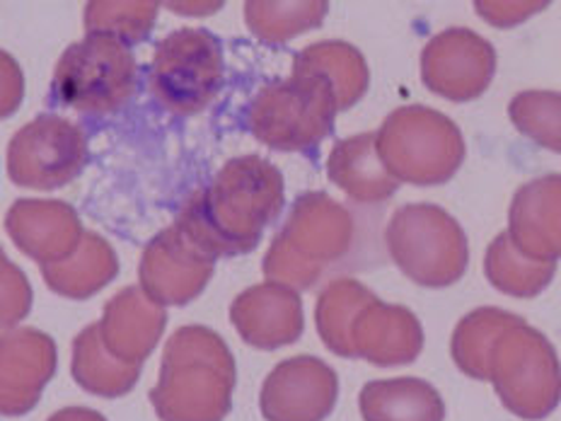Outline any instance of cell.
<instances>
[{"instance_id": "6da1fadb", "label": "cell", "mask_w": 561, "mask_h": 421, "mask_svg": "<svg viewBox=\"0 0 561 421\" xmlns=\"http://www.w3.org/2000/svg\"><path fill=\"white\" fill-rule=\"evenodd\" d=\"M284 204L286 182L274 162L240 156L190 196L174 224L214 260L240 257L260 244Z\"/></svg>"}, {"instance_id": "7a4b0ae2", "label": "cell", "mask_w": 561, "mask_h": 421, "mask_svg": "<svg viewBox=\"0 0 561 421\" xmlns=\"http://www.w3.org/2000/svg\"><path fill=\"white\" fill-rule=\"evenodd\" d=\"M236 383V356L226 339L204 325H186L162 349L150 402L160 421H226Z\"/></svg>"}, {"instance_id": "3957f363", "label": "cell", "mask_w": 561, "mask_h": 421, "mask_svg": "<svg viewBox=\"0 0 561 421\" xmlns=\"http://www.w3.org/2000/svg\"><path fill=\"white\" fill-rule=\"evenodd\" d=\"M356 244L351 210L324 192L300 194L284 228L268 244L262 272L266 281L310 291L342 266Z\"/></svg>"}, {"instance_id": "277c9868", "label": "cell", "mask_w": 561, "mask_h": 421, "mask_svg": "<svg viewBox=\"0 0 561 421\" xmlns=\"http://www.w3.org/2000/svg\"><path fill=\"white\" fill-rule=\"evenodd\" d=\"M376 148L397 182L416 186L446 184L467 156L460 126L424 104L394 110L376 132Z\"/></svg>"}, {"instance_id": "5b68a950", "label": "cell", "mask_w": 561, "mask_h": 421, "mask_svg": "<svg viewBox=\"0 0 561 421\" xmlns=\"http://www.w3.org/2000/svg\"><path fill=\"white\" fill-rule=\"evenodd\" d=\"M486 383L501 405L525 421H540L561 402V361L554 344L518 318L491 346Z\"/></svg>"}, {"instance_id": "8992f818", "label": "cell", "mask_w": 561, "mask_h": 421, "mask_svg": "<svg viewBox=\"0 0 561 421\" xmlns=\"http://www.w3.org/2000/svg\"><path fill=\"white\" fill-rule=\"evenodd\" d=\"M385 244L394 266L424 288L458 284L470 264V242L462 226L436 204L397 208L385 228Z\"/></svg>"}, {"instance_id": "52a82bcc", "label": "cell", "mask_w": 561, "mask_h": 421, "mask_svg": "<svg viewBox=\"0 0 561 421\" xmlns=\"http://www.w3.org/2000/svg\"><path fill=\"white\" fill-rule=\"evenodd\" d=\"M339 104L322 78L294 73L264 86L248 110V126L262 146L302 153L334 132Z\"/></svg>"}, {"instance_id": "ba28073f", "label": "cell", "mask_w": 561, "mask_h": 421, "mask_svg": "<svg viewBox=\"0 0 561 421\" xmlns=\"http://www.w3.org/2000/svg\"><path fill=\"white\" fill-rule=\"evenodd\" d=\"M138 88L136 58L110 34L88 32L58 58L51 78L56 102L80 114H114L134 100Z\"/></svg>"}, {"instance_id": "9c48e42d", "label": "cell", "mask_w": 561, "mask_h": 421, "mask_svg": "<svg viewBox=\"0 0 561 421\" xmlns=\"http://www.w3.org/2000/svg\"><path fill=\"white\" fill-rule=\"evenodd\" d=\"M226 80L224 44L214 32L184 27L156 46L148 86L162 110L196 116L218 98Z\"/></svg>"}, {"instance_id": "30bf717a", "label": "cell", "mask_w": 561, "mask_h": 421, "mask_svg": "<svg viewBox=\"0 0 561 421\" xmlns=\"http://www.w3.org/2000/svg\"><path fill=\"white\" fill-rule=\"evenodd\" d=\"M90 150L83 128L66 116L39 114L8 144V174L25 190H61L83 174Z\"/></svg>"}, {"instance_id": "8fae6325", "label": "cell", "mask_w": 561, "mask_h": 421, "mask_svg": "<svg viewBox=\"0 0 561 421\" xmlns=\"http://www.w3.org/2000/svg\"><path fill=\"white\" fill-rule=\"evenodd\" d=\"M496 73V49L467 27L438 32L421 52V83L450 102L482 98Z\"/></svg>"}, {"instance_id": "7c38bea8", "label": "cell", "mask_w": 561, "mask_h": 421, "mask_svg": "<svg viewBox=\"0 0 561 421\" xmlns=\"http://www.w3.org/2000/svg\"><path fill=\"white\" fill-rule=\"evenodd\" d=\"M216 260L174 224L146 244L138 262V286L162 308H182L204 294Z\"/></svg>"}, {"instance_id": "4fadbf2b", "label": "cell", "mask_w": 561, "mask_h": 421, "mask_svg": "<svg viewBox=\"0 0 561 421\" xmlns=\"http://www.w3.org/2000/svg\"><path fill=\"white\" fill-rule=\"evenodd\" d=\"M339 397L336 371L318 356L300 354L280 361L268 373L260 409L266 421H324Z\"/></svg>"}, {"instance_id": "5bb4252c", "label": "cell", "mask_w": 561, "mask_h": 421, "mask_svg": "<svg viewBox=\"0 0 561 421\" xmlns=\"http://www.w3.org/2000/svg\"><path fill=\"white\" fill-rule=\"evenodd\" d=\"M56 342L46 332L13 327L0 334V414H30L56 376Z\"/></svg>"}, {"instance_id": "9a60e30c", "label": "cell", "mask_w": 561, "mask_h": 421, "mask_svg": "<svg viewBox=\"0 0 561 421\" xmlns=\"http://www.w3.org/2000/svg\"><path fill=\"white\" fill-rule=\"evenodd\" d=\"M5 230L15 248L42 266L68 260L85 236L78 210L56 198H18L5 214Z\"/></svg>"}, {"instance_id": "2e32d148", "label": "cell", "mask_w": 561, "mask_h": 421, "mask_svg": "<svg viewBox=\"0 0 561 421\" xmlns=\"http://www.w3.org/2000/svg\"><path fill=\"white\" fill-rule=\"evenodd\" d=\"M230 322L244 344L262 351L296 344L306 330L300 294L274 281L242 291L230 306Z\"/></svg>"}, {"instance_id": "e0dca14e", "label": "cell", "mask_w": 561, "mask_h": 421, "mask_svg": "<svg viewBox=\"0 0 561 421\" xmlns=\"http://www.w3.org/2000/svg\"><path fill=\"white\" fill-rule=\"evenodd\" d=\"M424 351V327L404 306H390L378 296L358 310L351 325V354L378 368L412 364Z\"/></svg>"}, {"instance_id": "ac0fdd59", "label": "cell", "mask_w": 561, "mask_h": 421, "mask_svg": "<svg viewBox=\"0 0 561 421\" xmlns=\"http://www.w3.org/2000/svg\"><path fill=\"white\" fill-rule=\"evenodd\" d=\"M168 310L150 300L140 286H126L104 303L100 337L114 359L144 366L165 334Z\"/></svg>"}, {"instance_id": "d6986e66", "label": "cell", "mask_w": 561, "mask_h": 421, "mask_svg": "<svg viewBox=\"0 0 561 421\" xmlns=\"http://www.w3.org/2000/svg\"><path fill=\"white\" fill-rule=\"evenodd\" d=\"M508 238L530 260H561V174L523 184L511 202Z\"/></svg>"}, {"instance_id": "ffe728a7", "label": "cell", "mask_w": 561, "mask_h": 421, "mask_svg": "<svg viewBox=\"0 0 561 421\" xmlns=\"http://www.w3.org/2000/svg\"><path fill=\"white\" fill-rule=\"evenodd\" d=\"M327 178L356 204L368 206L388 202L400 190L378 156L376 132L336 140L327 158Z\"/></svg>"}, {"instance_id": "44dd1931", "label": "cell", "mask_w": 561, "mask_h": 421, "mask_svg": "<svg viewBox=\"0 0 561 421\" xmlns=\"http://www.w3.org/2000/svg\"><path fill=\"white\" fill-rule=\"evenodd\" d=\"M294 73L322 78L332 88L339 112H346L364 100L370 86L366 56L348 42H314L294 56Z\"/></svg>"}, {"instance_id": "7402d4cb", "label": "cell", "mask_w": 561, "mask_h": 421, "mask_svg": "<svg viewBox=\"0 0 561 421\" xmlns=\"http://www.w3.org/2000/svg\"><path fill=\"white\" fill-rule=\"evenodd\" d=\"M364 421H446V402L421 378H390L364 385L358 395Z\"/></svg>"}, {"instance_id": "603a6c76", "label": "cell", "mask_w": 561, "mask_h": 421, "mask_svg": "<svg viewBox=\"0 0 561 421\" xmlns=\"http://www.w3.org/2000/svg\"><path fill=\"white\" fill-rule=\"evenodd\" d=\"M119 274V257L98 232H85L80 248L64 262L42 266V276L54 294L88 300Z\"/></svg>"}, {"instance_id": "cb8c5ba5", "label": "cell", "mask_w": 561, "mask_h": 421, "mask_svg": "<svg viewBox=\"0 0 561 421\" xmlns=\"http://www.w3.org/2000/svg\"><path fill=\"white\" fill-rule=\"evenodd\" d=\"M70 373L73 380L90 395L124 397L136 388L140 378V366L124 364L114 359L100 337V327L88 325L73 342V361H70Z\"/></svg>"}, {"instance_id": "d4e9b609", "label": "cell", "mask_w": 561, "mask_h": 421, "mask_svg": "<svg viewBox=\"0 0 561 421\" xmlns=\"http://www.w3.org/2000/svg\"><path fill=\"white\" fill-rule=\"evenodd\" d=\"M557 262H537L525 257L508 232L491 240L484 257V276L496 291L513 298H535L552 284Z\"/></svg>"}, {"instance_id": "484cf974", "label": "cell", "mask_w": 561, "mask_h": 421, "mask_svg": "<svg viewBox=\"0 0 561 421\" xmlns=\"http://www.w3.org/2000/svg\"><path fill=\"white\" fill-rule=\"evenodd\" d=\"M376 294L356 278H334L322 288L314 306V325L324 346L342 359H354L351 354V325L358 310Z\"/></svg>"}, {"instance_id": "4316f807", "label": "cell", "mask_w": 561, "mask_h": 421, "mask_svg": "<svg viewBox=\"0 0 561 421\" xmlns=\"http://www.w3.org/2000/svg\"><path fill=\"white\" fill-rule=\"evenodd\" d=\"M518 320V315L499 310V308H477L467 312L465 318L455 325L450 339V356L453 364L460 373L472 380H486L489 376V354L499 334L508 325Z\"/></svg>"}, {"instance_id": "83f0119b", "label": "cell", "mask_w": 561, "mask_h": 421, "mask_svg": "<svg viewBox=\"0 0 561 421\" xmlns=\"http://www.w3.org/2000/svg\"><path fill=\"white\" fill-rule=\"evenodd\" d=\"M327 13H330V3H322V0H306V3L250 0L244 3V22L254 37L266 44H284L300 37L302 32L318 30Z\"/></svg>"}, {"instance_id": "f1b7e54d", "label": "cell", "mask_w": 561, "mask_h": 421, "mask_svg": "<svg viewBox=\"0 0 561 421\" xmlns=\"http://www.w3.org/2000/svg\"><path fill=\"white\" fill-rule=\"evenodd\" d=\"M508 116L518 132L545 150L561 156V92L525 90L508 104Z\"/></svg>"}, {"instance_id": "f546056e", "label": "cell", "mask_w": 561, "mask_h": 421, "mask_svg": "<svg viewBox=\"0 0 561 421\" xmlns=\"http://www.w3.org/2000/svg\"><path fill=\"white\" fill-rule=\"evenodd\" d=\"M158 3L136 0V3H110V0H92L85 5V30L110 34L116 42L134 46L148 39L158 20Z\"/></svg>"}, {"instance_id": "4dcf8cb0", "label": "cell", "mask_w": 561, "mask_h": 421, "mask_svg": "<svg viewBox=\"0 0 561 421\" xmlns=\"http://www.w3.org/2000/svg\"><path fill=\"white\" fill-rule=\"evenodd\" d=\"M34 294L27 274L8 260L0 248V330H13L27 318Z\"/></svg>"}, {"instance_id": "1f68e13d", "label": "cell", "mask_w": 561, "mask_h": 421, "mask_svg": "<svg viewBox=\"0 0 561 421\" xmlns=\"http://www.w3.org/2000/svg\"><path fill=\"white\" fill-rule=\"evenodd\" d=\"M25 98V76L8 52L0 49V120L13 116Z\"/></svg>"}, {"instance_id": "d6a6232c", "label": "cell", "mask_w": 561, "mask_h": 421, "mask_svg": "<svg viewBox=\"0 0 561 421\" xmlns=\"http://www.w3.org/2000/svg\"><path fill=\"white\" fill-rule=\"evenodd\" d=\"M474 8L489 25L513 27L533 18L535 13H540V10L547 8V3H513V0H508V3H477Z\"/></svg>"}, {"instance_id": "836d02e7", "label": "cell", "mask_w": 561, "mask_h": 421, "mask_svg": "<svg viewBox=\"0 0 561 421\" xmlns=\"http://www.w3.org/2000/svg\"><path fill=\"white\" fill-rule=\"evenodd\" d=\"M46 421H107V417L90 407H64L54 412Z\"/></svg>"}, {"instance_id": "e575fe53", "label": "cell", "mask_w": 561, "mask_h": 421, "mask_svg": "<svg viewBox=\"0 0 561 421\" xmlns=\"http://www.w3.org/2000/svg\"><path fill=\"white\" fill-rule=\"evenodd\" d=\"M172 8H174V10H186V13H202V15H208V13H214V10H218L220 3H190V5L174 3Z\"/></svg>"}]
</instances>
